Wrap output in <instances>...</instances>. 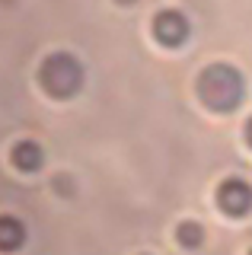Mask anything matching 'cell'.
<instances>
[{
  "mask_svg": "<svg viewBox=\"0 0 252 255\" xmlns=\"http://www.w3.org/2000/svg\"><path fill=\"white\" fill-rule=\"evenodd\" d=\"M198 93L214 112H230L243 99V80L227 64H211L198 77Z\"/></svg>",
  "mask_w": 252,
  "mask_h": 255,
  "instance_id": "6da1fadb",
  "label": "cell"
},
{
  "mask_svg": "<svg viewBox=\"0 0 252 255\" xmlns=\"http://www.w3.org/2000/svg\"><path fill=\"white\" fill-rule=\"evenodd\" d=\"M80 77H83V70L70 54H51L42 64V86L54 96H70L80 86Z\"/></svg>",
  "mask_w": 252,
  "mask_h": 255,
  "instance_id": "7a4b0ae2",
  "label": "cell"
},
{
  "mask_svg": "<svg viewBox=\"0 0 252 255\" xmlns=\"http://www.w3.org/2000/svg\"><path fill=\"white\" fill-rule=\"evenodd\" d=\"M217 204L220 211H227L230 217H243L252 211V188L243 179H224L217 188Z\"/></svg>",
  "mask_w": 252,
  "mask_h": 255,
  "instance_id": "3957f363",
  "label": "cell"
},
{
  "mask_svg": "<svg viewBox=\"0 0 252 255\" xmlns=\"http://www.w3.org/2000/svg\"><path fill=\"white\" fill-rule=\"evenodd\" d=\"M153 35L160 45L176 48L188 38V19L179 10H160L153 16Z\"/></svg>",
  "mask_w": 252,
  "mask_h": 255,
  "instance_id": "277c9868",
  "label": "cell"
},
{
  "mask_svg": "<svg viewBox=\"0 0 252 255\" xmlns=\"http://www.w3.org/2000/svg\"><path fill=\"white\" fill-rule=\"evenodd\" d=\"M42 159H45V153L35 140H19L16 147H13V166L22 169V172H35L38 166H42Z\"/></svg>",
  "mask_w": 252,
  "mask_h": 255,
  "instance_id": "5b68a950",
  "label": "cell"
},
{
  "mask_svg": "<svg viewBox=\"0 0 252 255\" xmlns=\"http://www.w3.org/2000/svg\"><path fill=\"white\" fill-rule=\"evenodd\" d=\"M26 239V227L16 217H0V252H13Z\"/></svg>",
  "mask_w": 252,
  "mask_h": 255,
  "instance_id": "8992f818",
  "label": "cell"
},
{
  "mask_svg": "<svg viewBox=\"0 0 252 255\" xmlns=\"http://www.w3.org/2000/svg\"><path fill=\"white\" fill-rule=\"evenodd\" d=\"M176 239L185 246V249H198V246H201V239H204V233H201V223H195V220H185V223H179V230H176Z\"/></svg>",
  "mask_w": 252,
  "mask_h": 255,
  "instance_id": "52a82bcc",
  "label": "cell"
},
{
  "mask_svg": "<svg viewBox=\"0 0 252 255\" xmlns=\"http://www.w3.org/2000/svg\"><path fill=\"white\" fill-rule=\"evenodd\" d=\"M246 143H249V147H252V118H249V122H246Z\"/></svg>",
  "mask_w": 252,
  "mask_h": 255,
  "instance_id": "ba28073f",
  "label": "cell"
},
{
  "mask_svg": "<svg viewBox=\"0 0 252 255\" xmlns=\"http://www.w3.org/2000/svg\"><path fill=\"white\" fill-rule=\"evenodd\" d=\"M118 3H134V0H118Z\"/></svg>",
  "mask_w": 252,
  "mask_h": 255,
  "instance_id": "9c48e42d",
  "label": "cell"
},
{
  "mask_svg": "<svg viewBox=\"0 0 252 255\" xmlns=\"http://www.w3.org/2000/svg\"><path fill=\"white\" fill-rule=\"evenodd\" d=\"M249 255H252V249H249Z\"/></svg>",
  "mask_w": 252,
  "mask_h": 255,
  "instance_id": "30bf717a",
  "label": "cell"
}]
</instances>
